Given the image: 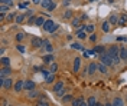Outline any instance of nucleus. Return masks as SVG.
<instances>
[{
    "mask_svg": "<svg viewBox=\"0 0 127 106\" xmlns=\"http://www.w3.org/2000/svg\"><path fill=\"white\" fill-rule=\"evenodd\" d=\"M107 53L110 55V57L113 59L114 65H117L118 62L121 60V59H120V50H118V47H117V46H111L110 49L107 50Z\"/></svg>",
    "mask_w": 127,
    "mask_h": 106,
    "instance_id": "1",
    "label": "nucleus"
},
{
    "mask_svg": "<svg viewBox=\"0 0 127 106\" xmlns=\"http://www.w3.org/2000/svg\"><path fill=\"white\" fill-rule=\"evenodd\" d=\"M43 30L45 32H49V33H55L56 29H58V24L56 23H53L52 20H45V23H43Z\"/></svg>",
    "mask_w": 127,
    "mask_h": 106,
    "instance_id": "2",
    "label": "nucleus"
},
{
    "mask_svg": "<svg viewBox=\"0 0 127 106\" xmlns=\"http://www.w3.org/2000/svg\"><path fill=\"white\" fill-rule=\"evenodd\" d=\"M100 60H101V63H104V65H107V66H113L114 65V62H113V59L110 57V55L107 53V52H104V53H101L100 56Z\"/></svg>",
    "mask_w": 127,
    "mask_h": 106,
    "instance_id": "3",
    "label": "nucleus"
},
{
    "mask_svg": "<svg viewBox=\"0 0 127 106\" xmlns=\"http://www.w3.org/2000/svg\"><path fill=\"white\" fill-rule=\"evenodd\" d=\"M10 75H12V69H10V66H3V69L0 70V76L6 77V76H10Z\"/></svg>",
    "mask_w": 127,
    "mask_h": 106,
    "instance_id": "4",
    "label": "nucleus"
},
{
    "mask_svg": "<svg viewBox=\"0 0 127 106\" xmlns=\"http://www.w3.org/2000/svg\"><path fill=\"white\" fill-rule=\"evenodd\" d=\"M97 70H98V65H97V63L93 62V63H90V65H88V70H87V72H88L90 75H94Z\"/></svg>",
    "mask_w": 127,
    "mask_h": 106,
    "instance_id": "5",
    "label": "nucleus"
},
{
    "mask_svg": "<svg viewBox=\"0 0 127 106\" xmlns=\"http://www.w3.org/2000/svg\"><path fill=\"white\" fill-rule=\"evenodd\" d=\"M32 46L33 47H42L43 46V40L39 39V37H33L32 39Z\"/></svg>",
    "mask_w": 127,
    "mask_h": 106,
    "instance_id": "6",
    "label": "nucleus"
},
{
    "mask_svg": "<svg viewBox=\"0 0 127 106\" xmlns=\"http://www.w3.org/2000/svg\"><path fill=\"white\" fill-rule=\"evenodd\" d=\"M22 89H25V80H17L15 83V90L22 92Z\"/></svg>",
    "mask_w": 127,
    "mask_h": 106,
    "instance_id": "7",
    "label": "nucleus"
},
{
    "mask_svg": "<svg viewBox=\"0 0 127 106\" xmlns=\"http://www.w3.org/2000/svg\"><path fill=\"white\" fill-rule=\"evenodd\" d=\"M12 86H13V80L10 79V76H7V77L4 79V83H3V88H4V89H10Z\"/></svg>",
    "mask_w": 127,
    "mask_h": 106,
    "instance_id": "8",
    "label": "nucleus"
},
{
    "mask_svg": "<svg viewBox=\"0 0 127 106\" xmlns=\"http://www.w3.org/2000/svg\"><path fill=\"white\" fill-rule=\"evenodd\" d=\"M79 67H81V57H75V60H74V72L75 73H78L79 72Z\"/></svg>",
    "mask_w": 127,
    "mask_h": 106,
    "instance_id": "9",
    "label": "nucleus"
},
{
    "mask_svg": "<svg viewBox=\"0 0 127 106\" xmlns=\"http://www.w3.org/2000/svg\"><path fill=\"white\" fill-rule=\"evenodd\" d=\"M25 89L26 90H33L35 89V82L33 80H25Z\"/></svg>",
    "mask_w": 127,
    "mask_h": 106,
    "instance_id": "10",
    "label": "nucleus"
},
{
    "mask_svg": "<svg viewBox=\"0 0 127 106\" xmlns=\"http://www.w3.org/2000/svg\"><path fill=\"white\" fill-rule=\"evenodd\" d=\"M75 34H77V37H78V39H85V37H87V32H85L84 27H82V29H79V30H77Z\"/></svg>",
    "mask_w": 127,
    "mask_h": 106,
    "instance_id": "11",
    "label": "nucleus"
},
{
    "mask_svg": "<svg viewBox=\"0 0 127 106\" xmlns=\"http://www.w3.org/2000/svg\"><path fill=\"white\" fill-rule=\"evenodd\" d=\"M98 72H101L103 75H106V73L108 72V66L104 65V63H100V65H98Z\"/></svg>",
    "mask_w": 127,
    "mask_h": 106,
    "instance_id": "12",
    "label": "nucleus"
},
{
    "mask_svg": "<svg viewBox=\"0 0 127 106\" xmlns=\"http://www.w3.org/2000/svg\"><path fill=\"white\" fill-rule=\"evenodd\" d=\"M113 106H124L123 99H121V98H114V100H113Z\"/></svg>",
    "mask_w": 127,
    "mask_h": 106,
    "instance_id": "13",
    "label": "nucleus"
},
{
    "mask_svg": "<svg viewBox=\"0 0 127 106\" xmlns=\"http://www.w3.org/2000/svg\"><path fill=\"white\" fill-rule=\"evenodd\" d=\"M53 60H55V57H53V55H51V53H48L46 56L43 57V62H45V63H53Z\"/></svg>",
    "mask_w": 127,
    "mask_h": 106,
    "instance_id": "14",
    "label": "nucleus"
},
{
    "mask_svg": "<svg viewBox=\"0 0 127 106\" xmlns=\"http://www.w3.org/2000/svg\"><path fill=\"white\" fill-rule=\"evenodd\" d=\"M120 59H121V60H126V59H127V50H126V47H121V49H120Z\"/></svg>",
    "mask_w": 127,
    "mask_h": 106,
    "instance_id": "15",
    "label": "nucleus"
},
{
    "mask_svg": "<svg viewBox=\"0 0 127 106\" xmlns=\"http://www.w3.org/2000/svg\"><path fill=\"white\" fill-rule=\"evenodd\" d=\"M62 88H64V82H62V80H59V82H56V83H55V86H53V92L61 90Z\"/></svg>",
    "mask_w": 127,
    "mask_h": 106,
    "instance_id": "16",
    "label": "nucleus"
},
{
    "mask_svg": "<svg viewBox=\"0 0 127 106\" xmlns=\"http://www.w3.org/2000/svg\"><path fill=\"white\" fill-rule=\"evenodd\" d=\"M126 23H127V15L120 16V17H118V24H120V26H124Z\"/></svg>",
    "mask_w": 127,
    "mask_h": 106,
    "instance_id": "17",
    "label": "nucleus"
},
{
    "mask_svg": "<svg viewBox=\"0 0 127 106\" xmlns=\"http://www.w3.org/2000/svg\"><path fill=\"white\" fill-rule=\"evenodd\" d=\"M52 1H53V0H42V1H41V6H42L43 9H48V7L52 4Z\"/></svg>",
    "mask_w": 127,
    "mask_h": 106,
    "instance_id": "18",
    "label": "nucleus"
},
{
    "mask_svg": "<svg viewBox=\"0 0 127 106\" xmlns=\"http://www.w3.org/2000/svg\"><path fill=\"white\" fill-rule=\"evenodd\" d=\"M84 29H85V32H87V33H94V30H95V26L90 23V24H87V26H85Z\"/></svg>",
    "mask_w": 127,
    "mask_h": 106,
    "instance_id": "19",
    "label": "nucleus"
},
{
    "mask_svg": "<svg viewBox=\"0 0 127 106\" xmlns=\"http://www.w3.org/2000/svg\"><path fill=\"white\" fill-rule=\"evenodd\" d=\"M110 22H103V26H101V27H103V32H106V33H107V32H110Z\"/></svg>",
    "mask_w": 127,
    "mask_h": 106,
    "instance_id": "20",
    "label": "nucleus"
},
{
    "mask_svg": "<svg viewBox=\"0 0 127 106\" xmlns=\"http://www.w3.org/2000/svg\"><path fill=\"white\" fill-rule=\"evenodd\" d=\"M108 22H110L111 24H114V23H118V17H117V15H111L110 19H108Z\"/></svg>",
    "mask_w": 127,
    "mask_h": 106,
    "instance_id": "21",
    "label": "nucleus"
},
{
    "mask_svg": "<svg viewBox=\"0 0 127 106\" xmlns=\"http://www.w3.org/2000/svg\"><path fill=\"white\" fill-rule=\"evenodd\" d=\"M9 9H10V6H6V4H1V6H0V13H4V15H6V13L9 12Z\"/></svg>",
    "mask_w": 127,
    "mask_h": 106,
    "instance_id": "22",
    "label": "nucleus"
},
{
    "mask_svg": "<svg viewBox=\"0 0 127 106\" xmlns=\"http://www.w3.org/2000/svg\"><path fill=\"white\" fill-rule=\"evenodd\" d=\"M82 100H84L82 98H79V99H72L71 105H72V106H79V105H81V102H82Z\"/></svg>",
    "mask_w": 127,
    "mask_h": 106,
    "instance_id": "23",
    "label": "nucleus"
},
{
    "mask_svg": "<svg viewBox=\"0 0 127 106\" xmlns=\"http://www.w3.org/2000/svg\"><path fill=\"white\" fill-rule=\"evenodd\" d=\"M49 70H51V73H55L56 70H58V65L53 62V63H51V67H49Z\"/></svg>",
    "mask_w": 127,
    "mask_h": 106,
    "instance_id": "24",
    "label": "nucleus"
},
{
    "mask_svg": "<svg viewBox=\"0 0 127 106\" xmlns=\"http://www.w3.org/2000/svg\"><path fill=\"white\" fill-rule=\"evenodd\" d=\"M43 23H45V19H43V17H38L35 24H36V26H43Z\"/></svg>",
    "mask_w": 127,
    "mask_h": 106,
    "instance_id": "25",
    "label": "nucleus"
},
{
    "mask_svg": "<svg viewBox=\"0 0 127 106\" xmlns=\"http://www.w3.org/2000/svg\"><path fill=\"white\" fill-rule=\"evenodd\" d=\"M1 65L3 66H10V59L9 57H1Z\"/></svg>",
    "mask_w": 127,
    "mask_h": 106,
    "instance_id": "26",
    "label": "nucleus"
},
{
    "mask_svg": "<svg viewBox=\"0 0 127 106\" xmlns=\"http://www.w3.org/2000/svg\"><path fill=\"white\" fill-rule=\"evenodd\" d=\"M71 47H72V49H75V50H84L82 45H79V43H72V45H71Z\"/></svg>",
    "mask_w": 127,
    "mask_h": 106,
    "instance_id": "27",
    "label": "nucleus"
},
{
    "mask_svg": "<svg viewBox=\"0 0 127 106\" xmlns=\"http://www.w3.org/2000/svg\"><path fill=\"white\" fill-rule=\"evenodd\" d=\"M94 52H95V53H100V55H101V53H104L106 50H104V47H101V46H95V47H94Z\"/></svg>",
    "mask_w": 127,
    "mask_h": 106,
    "instance_id": "28",
    "label": "nucleus"
},
{
    "mask_svg": "<svg viewBox=\"0 0 127 106\" xmlns=\"http://www.w3.org/2000/svg\"><path fill=\"white\" fill-rule=\"evenodd\" d=\"M53 79H55L53 73H49V75L46 76V79H45V80H46V83H52V82H53Z\"/></svg>",
    "mask_w": 127,
    "mask_h": 106,
    "instance_id": "29",
    "label": "nucleus"
},
{
    "mask_svg": "<svg viewBox=\"0 0 127 106\" xmlns=\"http://www.w3.org/2000/svg\"><path fill=\"white\" fill-rule=\"evenodd\" d=\"M65 93H66V89H65V88H62L61 90H58V92H55V95H56V96H59V98H62Z\"/></svg>",
    "mask_w": 127,
    "mask_h": 106,
    "instance_id": "30",
    "label": "nucleus"
},
{
    "mask_svg": "<svg viewBox=\"0 0 127 106\" xmlns=\"http://www.w3.org/2000/svg\"><path fill=\"white\" fill-rule=\"evenodd\" d=\"M23 20H25V15H19V16H16V19H15L16 23H22Z\"/></svg>",
    "mask_w": 127,
    "mask_h": 106,
    "instance_id": "31",
    "label": "nucleus"
},
{
    "mask_svg": "<svg viewBox=\"0 0 127 106\" xmlns=\"http://www.w3.org/2000/svg\"><path fill=\"white\" fill-rule=\"evenodd\" d=\"M79 23H81V20H79L78 17H74V19H72V26L78 27V26H79Z\"/></svg>",
    "mask_w": 127,
    "mask_h": 106,
    "instance_id": "32",
    "label": "nucleus"
},
{
    "mask_svg": "<svg viewBox=\"0 0 127 106\" xmlns=\"http://www.w3.org/2000/svg\"><path fill=\"white\" fill-rule=\"evenodd\" d=\"M23 39H25V33H17V34H16V40H17V42H22Z\"/></svg>",
    "mask_w": 127,
    "mask_h": 106,
    "instance_id": "33",
    "label": "nucleus"
},
{
    "mask_svg": "<svg viewBox=\"0 0 127 106\" xmlns=\"http://www.w3.org/2000/svg\"><path fill=\"white\" fill-rule=\"evenodd\" d=\"M0 3L6 6H13V0H0Z\"/></svg>",
    "mask_w": 127,
    "mask_h": 106,
    "instance_id": "34",
    "label": "nucleus"
},
{
    "mask_svg": "<svg viewBox=\"0 0 127 106\" xmlns=\"http://www.w3.org/2000/svg\"><path fill=\"white\" fill-rule=\"evenodd\" d=\"M62 100L65 102V103H68V102H72V96H71V95H68V96H64Z\"/></svg>",
    "mask_w": 127,
    "mask_h": 106,
    "instance_id": "35",
    "label": "nucleus"
},
{
    "mask_svg": "<svg viewBox=\"0 0 127 106\" xmlns=\"http://www.w3.org/2000/svg\"><path fill=\"white\" fill-rule=\"evenodd\" d=\"M87 102H88V105H95V103H97V100H95V98H94V96L88 98V100H87Z\"/></svg>",
    "mask_w": 127,
    "mask_h": 106,
    "instance_id": "36",
    "label": "nucleus"
},
{
    "mask_svg": "<svg viewBox=\"0 0 127 106\" xmlns=\"http://www.w3.org/2000/svg\"><path fill=\"white\" fill-rule=\"evenodd\" d=\"M6 19H7V22H12L13 19H16V16H15V13H9L6 16Z\"/></svg>",
    "mask_w": 127,
    "mask_h": 106,
    "instance_id": "37",
    "label": "nucleus"
},
{
    "mask_svg": "<svg viewBox=\"0 0 127 106\" xmlns=\"http://www.w3.org/2000/svg\"><path fill=\"white\" fill-rule=\"evenodd\" d=\"M36 96H38V92H35V89H33V90H29V98H36Z\"/></svg>",
    "mask_w": 127,
    "mask_h": 106,
    "instance_id": "38",
    "label": "nucleus"
},
{
    "mask_svg": "<svg viewBox=\"0 0 127 106\" xmlns=\"http://www.w3.org/2000/svg\"><path fill=\"white\" fill-rule=\"evenodd\" d=\"M16 47H17V50H19V52H22V53H25V46H23V45H20V43H19V45L16 46Z\"/></svg>",
    "mask_w": 127,
    "mask_h": 106,
    "instance_id": "39",
    "label": "nucleus"
},
{
    "mask_svg": "<svg viewBox=\"0 0 127 106\" xmlns=\"http://www.w3.org/2000/svg\"><path fill=\"white\" fill-rule=\"evenodd\" d=\"M36 19H38V17H35V16H32L31 19H29V24H35V23H36Z\"/></svg>",
    "mask_w": 127,
    "mask_h": 106,
    "instance_id": "40",
    "label": "nucleus"
},
{
    "mask_svg": "<svg viewBox=\"0 0 127 106\" xmlns=\"http://www.w3.org/2000/svg\"><path fill=\"white\" fill-rule=\"evenodd\" d=\"M17 7H19V9H20V10H25V9H26V7H28V4H26V3H20V4H19V6H17Z\"/></svg>",
    "mask_w": 127,
    "mask_h": 106,
    "instance_id": "41",
    "label": "nucleus"
},
{
    "mask_svg": "<svg viewBox=\"0 0 127 106\" xmlns=\"http://www.w3.org/2000/svg\"><path fill=\"white\" fill-rule=\"evenodd\" d=\"M65 19H69V17H72V13H71V10H68V12H65V15H64Z\"/></svg>",
    "mask_w": 127,
    "mask_h": 106,
    "instance_id": "42",
    "label": "nucleus"
},
{
    "mask_svg": "<svg viewBox=\"0 0 127 106\" xmlns=\"http://www.w3.org/2000/svg\"><path fill=\"white\" fill-rule=\"evenodd\" d=\"M46 47V52L48 53H52L53 52V47H52V45H48V46H45Z\"/></svg>",
    "mask_w": 127,
    "mask_h": 106,
    "instance_id": "43",
    "label": "nucleus"
},
{
    "mask_svg": "<svg viewBox=\"0 0 127 106\" xmlns=\"http://www.w3.org/2000/svg\"><path fill=\"white\" fill-rule=\"evenodd\" d=\"M55 7H56V4H55V3H53V1H52V4H51V6H49V7H48L46 10H49V12H52V10H53V9H55Z\"/></svg>",
    "mask_w": 127,
    "mask_h": 106,
    "instance_id": "44",
    "label": "nucleus"
},
{
    "mask_svg": "<svg viewBox=\"0 0 127 106\" xmlns=\"http://www.w3.org/2000/svg\"><path fill=\"white\" fill-rule=\"evenodd\" d=\"M90 40H91V42H95V40H97V36H95L94 33H91V36H90Z\"/></svg>",
    "mask_w": 127,
    "mask_h": 106,
    "instance_id": "45",
    "label": "nucleus"
},
{
    "mask_svg": "<svg viewBox=\"0 0 127 106\" xmlns=\"http://www.w3.org/2000/svg\"><path fill=\"white\" fill-rule=\"evenodd\" d=\"M42 73H43V76H45V77H46V76L49 75V72H48V70H45V69H43V70H42Z\"/></svg>",
    "mask_w": 127,
    "mask_h": 106,
    "instance_id": "46",
    "label": "nucleus"
},
{
    "mask_svg": "<svg viewBox=\"0 0 127 106\" xmlns=\"http://www.w3.org/2000/svg\"><path fill=\"white\" fill-rule=\"evenodd\" d=\"M79 106H88V102H84V100H82V102H81V105Z\"/></svg>",
    "mask_w": 127,
    "mask_h": 106,
    "instance_id": "47",
    "label": "nucleus"
},
{
    "mask_svg": "<svg viewBox=\"0 0 127 106\" xmlns=\"http://www.w3.org/2000/svg\"><path fill=\"white\" fill-rule=\"evenodd\" d=\"M32 1H33L35 4H41V1H42V0H32Z\"/></svg>",
    "mask_w": 127,
    "mask_h": 106,
    "instance_id": "48",
    "label": "nucleus"
},
{
    "mask_svg": "<svg viewBox=\"0 0 127 106\" xmlns=\"http://www.w3.org/2000/svg\"><path fill=\"white\" fill-rule=\"evenodd\" d=\"M69 1H71V0H64V6H66V4H68Z\"/></svg>",
    "mask_w": 127,
    "mask_h": 106,
    "instance_id": "49",
    "label": "nucleus"
},
{
    "mask_svg": "<svg viewBox=\"0 0 127 106\" xmlns=\"http://www.w3.org/2000/svg\"><path fill=\"white\" fill-rule=\"evenodd\" d=\"M95 106H106V105H103V103H98V102H97V105Z\"/></svg>",
    "mask_w": 127,
    "mask_h": 106,
    "instance_id": "50",
    "label": "nucleus"
},
{
    "mask_svg": "<svg viewBox=\"0 0 127 106\" xmlns=\"http://www.w3.org/2000/svg\"><path fill=\"white\" fill-rule=\"evenodd\" d=\"M106 106H113V103H106Z\"/></svg>",
    "mask_w": 127,
    "mask_h": 106,
    "instance_id": "51",
    "label": "nucleus"
},
{
    "mask_svg": "<svg viewBox=\"0 0 127 106\" xmlns=\"http://www.w3.org/2000/svg\"><path fill=\"white\" fill-rule=\"evenodd\" d=\"M95 105H97V103H95ZM95 105H88V106H95Z\"/></svg>",
    "mask_w": 127,
    "mask_h": 106,
    "instance_id": "52",
    "label": "nucleus"
},
{
    "mask_svg": "<svg viewBox=\"0 0 127 106\" xmlns=\"http://www.w3.org/2000/svg\"><path fill=\"white\" fill-rule=\"evenodd\" d=\"M88 1H95V0H88Z\"/></svg>",
    "mask_w": 127,
    "mask_h": 106,
    "instance_id": "53",
    "label": "nucleus"
},
{
    "mask_svg": "<svg viewBox=\"0 0 127 106\" xmlns=\"http://www.w3.org/2000/svg\"><path fill=\"white\" fill-rule=\"evenodd\" d=\"M7 106H12V105H7Z\"/></svg>",
    "mask_w": 127,
    "mask_h": 106,
    "instance_id": "54",
    "label": "nucleus"
},
{
    "mask_svg": "<svg viewBox=\"0 0 127 106\" xmlns=\"http://www.w3.org/2000/svg\"><path fill=\"white\" fill-rule=\"evenodd\" d=\"M126 50H127V47H126Z\"/></svg>",
    "mask_w": 127,
    "mask_h": 106,
    "instance_id": "55",
    "label": "nucleus"
}]
</instances>
